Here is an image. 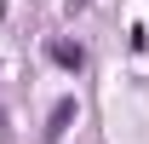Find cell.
<instances>
[{"label":"cell","instance_id":"obj_1","mask_svg":"<svg viewBox=\"0 0 149 144\" xmlns=\"http://www.w3.org/2000/svg\"><path fill=\"white\" fill-rule=\"evenodd\" d=\"M74 115H80V104H74V98H57V104H52V115H46V144H57V138H63Z\"/></svg>","mask_w":149,"mask_h":144},{"label":"cell","instance_id":"obj_2","mask_svg":"<svg viewBox=\"0 0 149 144\" xmlns=\"http://www.w3.org/2000/svg\"><path fill=\"white\" fill-rule=\"evenodd\" d=\"M46 58H52L57 69H69V75L86 69V52H80V46H69V40H46Z\"/></svg>","mask_w":149,"mask_h":144}]
</instances>
